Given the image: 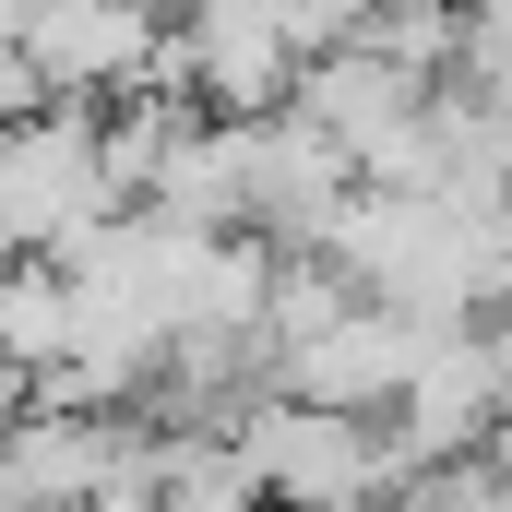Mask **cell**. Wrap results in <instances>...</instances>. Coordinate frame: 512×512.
Wrapping results in <instances>:
<instances>
[{
    "instance_id": "6da1fadb",
    "label": "cell",
    "mask_w": 512,
    "mask_h": 512,
    "mask_svg": "<svg viewBox=\"0 0 512 512\" xmlns=\"http://www.w3.org/2000/svg\"><path fill=\"white\" fill-rule=\"evenodd\" d=\"M239 465L274 477L286 501H346V489L370 477V441H358L346 417H298V405H286V417H262V429H251V453H239Z\"/></svg>"
}]
</instances>
